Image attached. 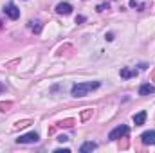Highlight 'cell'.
Instances as JSON below:
<instances>
[{
    "mask_svg": "<svg viewBox=\"0 0 155 153\" xmlns=\"http://www.w3.org/2000/svg\"><path fill=\"white\" fill-rule=\"evenodd\" d=\"M144 121H146V112H139V114L134 115V122H135V126L144 124Z\"/></svg>",
    "mask_w": 155,
    "mask_h": 153,
    "instance_id": "9",
    "label": "cell"
},
{
    "mask_svg": "<svg viewBox=\"0 0 155 153\" xmlns=\"http://www.w3.org/2000/svg\"><path fill=\"white\" fill-rule=\"evenodd\" d=\"M121 77L123 79H130V77H135L137 76V70L135 69H128V67H124V69H121Z\"/></svg>",
    "mask_w": 155,
    "mask_h": 153,
    "instance_id": "8",
    "label": "cell"
},
{
    "mask_svg": "<svg viewBox=\"0 0 155 153\" xmlns=\"http://www.w3.org/2000/svg\"><path fill=\"white\" fill-rule=\"evenodd\" d=\"M128 126L126 124H121V126H117V128H114L110 133H108V139L110 141H117V139H123L124 135H128Z\"/></svg>",
    "mask_w": 155,
    "mask_h": 153,
    "instance_id": "2",
    "label": "cell"
},
{
    "mask_svg": "<svg viewBox=\"0 0 155 153\" xmlns=\"http://www.w3.org/2000/svg\"><path fill=\"white\" fill-rule=\"evenodd\" d=\"M4 90H5V86H4V85L0 83V92H4Z\"/></svg>",
    "mask_w": 155,
    "mask_h": 153,
    "instance_id": "16",
    "label": "cell"
},
{
    "mask_svg": "<svg viewBox=\"0 0 155 153\" xmlns=\"http://www.w3.org/2000/svg\"><path fill=\"white\" fill-rule=\"evenodd\" d=\"M4 13H5L11 20H16V18L20 16V9H18L15 4H7V5L4 7Z\"/></svg>",
    "mask_w": 155,
    "mask_h": 153,
    "instance_id": "4",
    "label": "cell"
},
{
    "mask_svg": "<svg viewBox=\"0 0 155 153\" xmlns=\"http://www.w3.org/2000/svg\"><path fill=\"white\" fill-rule=\"evenodd\" d=\"M71 151V150H69V148H63V150H61V148H60V150H56V153H69Z\"/></svg>",
    "mask_w": 155,
    "mask_h": 153,
    "instance_id": "12",
    "label": "cell"
},
{
    "mask_svg": "<svg viewBox=\"0 0 155 153\" xmlns=\"http://www.w3.org/2000/svg\"><path fill=\"white\" fill-rule=\"evenodd\" d=\"M99 86H101V83H99V81H85V83H76V85L72 86L71 94H72L74 97H85V96H88L90 92L97 90Z\"/></svg>",
    "mask_w": 155,
    "mask_h": 153,
    "instance_id": "1",
    "label": "cell"
},
{
    "mask_svg": "<svg viewBox=\"0 0 155 153\" xmlns=\"http://www.w3.org/2000/svg\"><path fill=\"white\" fill-rule=\"evenodd\" d=\"M58 141H60V142H65V141H69V139H67L65 135H60V137H58Z\"/></svg>",
    "mask_w": 155,
    "mask_h": 153,
    "instance_id": "14",
    "label": "cell"
},
{
    "mask_svg": "<svg viewBox=\"0 0 155 153\" xmlns=\"http://www.w3.org/2000/svg\"><path fill=\"white\" fill-rule=\"evenodd\" d=\"M105 38L108 40V41H112V40H114V33H108V34H107Z\"/></svg>",
    "mask_w": 155,
    "mask_h": 153,
    "instance_id": "13",
    "label": "cell"
},
{
    "mask_svg": "<svg viewBox=\"0 0 155 153\" xmlns=\"http://www.w3.org/2000/svg\"><path fill=\"white\" fill-rule=\"evenodd\" d=\"M56 13H58V15H71V13H72V5H71L69 2H60V4L56 5Z\"/></svg>",
    "mask_w": 155,
    "mask_h": 153,
    "instance_id": "5",
    "label": "cell"
},
{
    "mask_svg": "<svg viewBox=\"0 0 155 153\" xmlns=\"http://www.w3.org/2000/svg\"><path fill=\"white\" fill-rule=\"evenodd\" d=\"M40 141V135L36 132H31V133H25V135H20L16 139L18 144H33V142H38Z\"/></svg>",
    "mask_w": 155,
    "mask_h": 153,
    "instance_id": "3",
    "label": "cell"
},
{
    "mask_svg": "<svg viewBox=\"0 0 155 153\" xmlns=\"http://www.w3.org/2000/svg\"><path fill=\"white\" fill-rule=\"evenodd\" d=\"M153 92H155V86L150 85V83H144V85L139 86V96H150V94H153Z\"/></svg>",
    "mask_w": 155,
    "mask_h": 153,
    "instance_id": "7",
    "label": "cell"
},
{
    "mask_svg": "<svg viewBox=\"0 0 155 153\" xmlns=\"http://www.w3.org/2000/svg\"><path fill=\"white\" fill-rule=\"evenodd\" d=\"M29 27H31L35 33H40V31H41V25H40V22H35V20H31V22H29Z\"/></svg>",
    "mask_w": 155,
    "mask_h": 153,
    "instance_id": "11",
    "label": "cell"
},
{
    "mask_svg": "<svg viewBox=\"0 0 155 153\" xmlns=\"http://www.w3.org/2000/svg\"><path fill=\"white\" fill-rule=\"evenodd\" d=\"M141 139H143V142H144V144H150V146H153V144H155V132H153V130H148V132H144V133L141 135Z\"/></svg>",
    "mask_w": 155,
    "mask_h": 153,
    "instance_id": "6",
    "label": "cell"
},
{
    "mask_svg": "<svg viewBox=\"0 0 155 153\" xmlns=\"http://www.w3.org/2000/svg\"><path fill=\"white\" fill-rule=\"evenodd\" d=\"M96 148H97V144H96V142H85V144L79 148V151H81V153H88V151H94Z\"/></svg>",
    "mask_w": 155,
    "mask_h": 153,
    "instance_id": "10",
    "label": "cell"
},
{
    "mask_svg": "<svg viewBox=\"0 0 155 153\" xmlns=\"http://www.w3.org/2000/svg\"><path fill=\"white\" fill-rule=\"evenodd\" d=\"M79 22H85V16H78V18H76V24H79Z\"/></svg>",
    "mask_w": 155,
    "mask_h": 153,
    "instance_id": "15",
    "label": "cell"
}]
</instances>
